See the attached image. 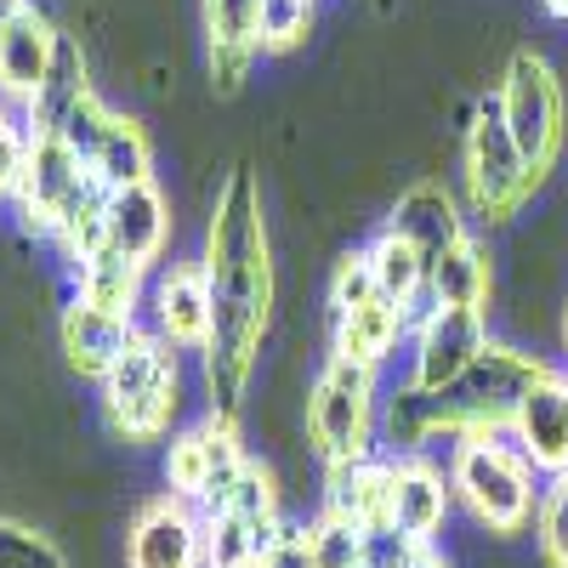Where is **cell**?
<instances>
[{"label":"cell","instance_id":"ab89813d","mask_svg":"<svg viewBox=\"0 0 568 568\" xmlns=\"http://www.w3.org/2000/svg\"><path fill=\"white\" fill-rule=\"evenodd\" d=\"M562 342H568V307H562Z\"/></svg>","mask_w":568,"mask_h":568},{"label":"cell","instance_id":"4fadbf2b","mask_svg":"<svg viewBox=\"0 0 568 568\" xmlns=\"http://www.w3.org/2000/svg\"><path fill=\"white\" fill-rule=\"evenodd\" d=\"M154 336L176 353L211 347V284L200 262H171L154 284Z\"/></svg>","mask_w":568,"mask_h":568},{"label":"cell","instance_id":"4316f807","mask_svg":"<svg viewBox=\"0 0 568 568\" xmlns=\"http://www.w3.org/2000/svg\"><path fill=\"white\" fill-rule=\"evenodd\" d=\"M211 52H262V0H200Z\"/></svg>","mask_w":568,"mask_h":568},{"label":"cell","instance_id":"74e56055","mask_svg":"<svg viewBox=\"0 0 568 568\" xmlns=\"http://www.w3.org/2000/svg\"><path fill=\"white\" fill-rule=\"evenodd\" d=\"M415 568H449V557H444V551H433V546H426V551L415 557Z\"/></svg>","mask_w":568,"mask_h":568},{"label":"cell","instance_id":"44dd1931","mask_svg":"<svg viewBox=\"0 0 568 568\" xmlns=\"http://www.w3.org/2000/svg\"><path fill=\"white\" fill-rule=\"evenodd\" d=\"M415 313L393 307V302H369L358 313H342L336 318V336H329V358H347V364H364V369H382L393 358V347L409 336Z\"/></svg>","mask_w":568,"mask_h":568},{"label":"cell","instance_id":"d6a6232c","mask_svg":"<svg viewBox=\"0 0 568 568\" xmlns=\"http://www.w3.org/2000/svg\"><path fill=\"white\" fill-rule=\"evenodd\" d=\"M307 29H313V0H262V29H256L262 52H284V45L307 40Z\"/></svg>","mask_w":568,"mask_h":568},{"label":"cell","instance_id":"ffe728a7","mask_svg":"<svg viewBox=\"0 0 568 568\" xmlns=\"http://www.w3.org/2000/svg\"><path fill=\"white\" fill-rule=\"evenodd\" d=\"M489 291H495V256H489L484 240H471V233L426 267V307H478V313H489Z\"/></svg>","mask_w":568,"mask_h":568},{"label":"cell","instance_id":"cb8c5ba5","mask_svg":"<svg viewBox=\"0 0 568 568\" xmlns=\"http://www.w3.org/2000/svg\"><path fill=\"white\" fill-rule=\"evenodd\" d=\"M136 296H142V267L125 262L120 251H103V256H91V262L80 267V296H74V302L131 318V313H136Z\"/></svg>","mask_w":568,"mask_h":568},{"label":"cell","instance_id":"2e32d148","mask_svg":"<svg viewBox=\"0 0 568 568\" xmlns=\"http://www.w3.org/2000/svg\"><path fill=\"white\" fill-rule=\"evenodd\" d=\"M165 240H171V205H165L154 176L109 194V251H120L125 262H136L149 273L165 256Z\"/></svg>","mask_w":568,"mask_h":568},{"label":"cell","instance_id":"ac0fdd59","mask_svg":"<svg viewBox=\"0 0 568 568\" xmlns=\"http://www.w3.org/2000/svg\"><path fill=\"white\" fill-rule=\"evenodd\" d=\"M393 455H369V460H347V466H324V506L329 517H342L353 529H382L393 524Z\"/></svg>","mask_w":568,"mask_h":568},{"label":"cell","instance_id":"9a60e30c","mask_svg":"<svg viewBox=\"0 0 568 568\" xmlns=\"http://www.w3.org/2000/svg\"><path fill=\"white\" fill-rule=\"evenodd\" d=\"M449 506H455V489L444 466H433L426 455H393V506H387L393 529L433 546L438 529L449 524Z\"/></svg>","mask_w":568,"mask_h":568},{"label":"cell","instance_id":"8fae6325","mask_svg":"<svg viewBox=\"0 0 568 568\" xmlns=\"http://www.w3.org/2000/svg\"><path fill=\"white\" fill-rule=\"evenodd\" d=\"M58 52H63L58 23L45 18L34 0H7V7H0V103L29 114L40 85L52 80Z\"/></svg>","mask_w":568,"mask_h":568},{"label":"cell","instance_id":"f35d334b","mask_svg":"<svg viewBox=\"0 0 568 568\" xmlns=\"http://www.w3.org/2000/svg\"><path fill=\"white\" fill-rule=\"evenodd\" d=\"M540 7H546L551 18H562V23H568V0H540Z\"/></svg>","mask_w":568,"mask_h":568},{"label":"cell","instance_id":"7402d4cb","mask_svg":"<svg viewBox=\"0 0 568 568\" xmlns=\"http://www.w3.org/2000/svg\"><path fill=\"white\" fill-rule=\"evenodd\" d=\"M364 256H369V267H375V284H382V296L393 302V307H404V313H420V302H426V262L404 233H393V227H382L375 240L364 245Z\"/></svg>","mask_w":568,"mask_h":568},{"label":"cell","instance_id":"d4e9b609","mask_svg":"<svg viewBox=\"0 0 568 568\" xmlns=\"http://www.w3.org/2000/svg\"><path fill=\"white\" fill-rule=\"evenodd\" d=\"M205 517V568H256L267 540L245 524L240 511H227V506H211L200 511Z\"/></svg>","mask_w":568,"mask_h":568},{"label":"cell","instance_id":"3957f363","mask_svg":"<svg viewBox=\"0 0 568 568\" xmlns=\"http://www.w3.org/2000/svg\"><path fill=\"white\" fill-rule=\"evenodd\" d=\"M540 471L524 460L506 433H471L455 455H449V489L455 500L471 511V524L511 540L535 524L540 506Z\"/></svg>","mask_w":568,"mask_h":568},{"label":"cell","instance_id":"e575fe53","mask_svg":"<svg viewBox=\"0 0 568 568\" xmlns=\"http://www.w3.org/2000/svg\"><path fill=\"white\" fill-rule=\"evenodd\" d=\"M420 551H426V546L409 540V535L393 529V524H382V529L364 535V568H415Z\"/></svg>","mask_w":568,"mask_h":568},{"label":"cell","instance_id":"d590c367","mask_svg":"<svg viewBox=\"0 0 568 568\" xmlns=\"http://www.w3.org/2000/svg\"><path fill=\"white\" fill-rule=\"evenodd\" d=\"M256 568H318V562H313L307 524H284V529L267 540V551H262V562H256Z\"/></svg>","mask_w":568,"mask_h":568},{"label":"cell","instance_id":"4dcf8cb0","mask_svg":"<svg viewBox=\"0 0 568 568\" xmlns=\"http://www.w3.org/2000/svg\"><path fill=\"white\" fill-rule=\"evenodd\" d=\"M307 540H313V562L318 568H364V529L342 524V517L318 511L307 524Z\"/></svg>","mask_w":568,"mask_h":568},{"label":"cell","instance_id":"f546056e","mask_svg":"<svg viewBox=\"0 0 568 568\" xmlns=\"http://www.w3.org/2000/svg\"><path fill=\"white\" fill-rule=\"evenodd\" d=\"M369 302H387V296H382V284H375L369 256H364V251H353V256H342V262H336V273H329V318L358 313V307H369Z\"/></svg>","mask_w":568,"mask_h":568},{"label":"cell","instance_id":"9c48e42d","mask_svg":"<svg viewBox=\"0 0 568 568\" xmlns=\"http://www.w3.org/2000/svg\"><path fill=\"white\" fill-rule=\"evenodd\" d=\"M245 460H251V455H245V444H240V426H233L227 415H205V420L187 426V433L171 438V449H165V484H171V495H182L187 506L211 511V506L227 500L233 484H240Z\"/></svg>","mask_w":568,"mask_h":568},{"label":"cell","instance_id":"e0dca14e","mask_svg":"<svg viewBox=\"0 0 568 568\" xmlns=\"http://www.w3.org/2000/svg\"><path fill=\"white\" fill-rule=\"evenodd\" d=\"M393 233H404V240L426 256V262H438L444 251H455L466 240V216H460V200L449 194L444 182H409L404 194L393 200V216H387Z\"/></svg>","mask_w":568,"mask_h":568},{"label":"cell","instance_id":"603a6c76","mask_svg":"<svg viewBox=\"0 0 568 568\" xmlns=\"http://www.w3.org/2000/svg\"><path fill=\"white\" fill-rule=\"evenodd\" d=\"M85 171H91V182H98V187H109V194H120V187H131V182H149V171H154L149 131H142L131 114H114L103 149L91 154Z\"/></svg>","mask_w":568,"mask_h":568},{"label":"cell","instance_id":"5bb4252c","mask_svg":"<svg viewBox=\"0 0 568 568\" xmlns=\"http://www.w3.org/2000/svg\"><path fill=\"white\" fill-rule=\"evenodd\" d=\"M506 438L524 449V460L535 471H546V478L568 471V375L562 369H551L546 382L517 404Z\"/></svg>","mask_w":568,"mask_h":568},{"label":"cell","instance_id":"836d02e7","mask_svg":"<svg viewBox=\"0 0 568 568\" xmlns=\"http://www.w3.org/2000/svg\"><path fill=\"white\" fill-rule=\"evenodd\" d=\"M23 160H29V125H23L12 109H0V200L18 194Z\"/></svg>","mask_w":568,"mask_h":568},{"label":"cell","instance_id":"f1b7e54d","mask_svg":"<svg viewBox=\"0 0 568 568\" xmlns=\"http://www.w3.org/2000/svg\"><path fill=\"white\" fill-rule=\"evenodd\" d=\"M535 546H540V562L546 568H568V471H557V478L540 489Z\"/></svg>","mask_w":568,"mask_h":568},{"label":"cell","instance_id":"ba28073f","mask_svg":"<svg viewBox=\"0 0 568 568\" xmlns=\"http://www.w3.org/2000/svg\"><path fill=\"white\" fill-rule=\"evenodd\" d=\"M489 347V313L478 307H420L409 324V387L444 398Z\"/></svg>","mask_w":568,"mask_h":568},{"label":"cell","instance_id":"6da1fadb","mask_svg":"<svg viewBox=\"0 0 568 568\" xmlns=\"http://www.w3.org/2000/svg\"><path fill=\"white\" fill-rule=\"evenodd\" d=\"M200 267L211 284V347L200 353L211 415L240 420L273 324V233H267L262 182L251 165L227 171V182L216 187Z\"/></svg>","mask_w":568,"mask_h":568},{"label":"cell","instance_id":"5b68a950","mask_svg":"<svg viewBox=\"0 0 568 568\" xmlns=\"http://www.w3.org/2000/svg\"><path fill=\"white\" fill-rule=\"evenodd\" d=\"M382 433V398H375V369L324 358V369L307 387V444L324 466H347L375 455Z\"/></svg>","mask_w":568,"mask_h":568},{"label":"cell","instance_id":"1f68e13d","mask_svg":"<svg viewBox=\"0 0 568 568\" xmlns=\"http://www.w3.org/2000/svg\"><path fill=\"white\" fill-rule=\"evenodd\" d=\"M0 568H69V557L40 529L18 524V517H0Z\"/></svg>","mask_w":568,"mask_h":568},{"label":"cell","instance_id":"277c9868","mask_svg":"<svg viewBox=\"0 0 568 568\" xmlns=\"http://www.w3.org/2000/svg\"><path fill=\"white\" fill-rule=\"evenodd\" d=\"M182 404V369H176V347H165L160 336L136 329V342L125 347V358L103 375V420L109 433L125 444H154L171 433Z\"/></svg>","mask_w":568,"mask_h":568},{"label":"cell","instance_id":"7a4b0ae2","mask_svg":"<svg viewBox=\"0 0 568 568\" xmlns=\"http://www.w3.org/2000/svg\"><path fill=\"white\" fill-rule=\"evenodd\" d=\"M551 375V364L540 353H524V347H506V342H489L478 353V364H471L460 382L438 398V420L433 433H426L420 455H433V444L444 438L449 449H460L471 433H506L517 404H524L540 382Z\"/></svg>","mask_w":568,"mask_h":568},{"label":"cell","instance_id":"60d3db41","mask_svg":"<svg viewBox=\"0 0 568 568\" xmlns=\"http://www.w3.org/2000/svg\"><path fill=\"white\" fill-rule=\"evenodd\" d=\"M0 7H7V0H0Z\"/></svg>","mask_w":568,"mask_h":568},{"label":"cell","instance_id":"8992f818","mask_svg":"<svg viewBox=\"0 0 568 568\" xmlns=\"http://www.w3.org/2000/svg\"><path fill=\"white\" fill-rule=\"evenodd\" d=\"M460 165H466V194H471V211L484 222L506 227L517 211L529 205V194L540 187V176L529 171L524 149L500 114V91L478 98V109L466 114V142H460Z\"/></svg>","mask_w":568,"mask_h":568},{"label":"cell","instance_id":"30bf717a","mask_svg":"<svg viewBox=\"0 0 568 568\" xmlns=\"http://www.w3.org/2000/svg\"><path fill=\"white\" fill-rule=\"evenodd\" d=\"M91 194V171L85 160L69 149L58 131H34L29 136V160H23V182H18V216L29 233H58L63 216Z\"/></svg>","mask_w":568,"mask_h":568},{"label":"cell","instance_id":"52a82bcc","mask_svg":"<svg viewBox=\"0 0 568 568\" xmlns=\"http://www.w3.org/2000/svg\"><path fill=\"white\" fill-rule=\"evenodd\" d=\"M500 114L524 149L529 171L546 182L551 165H557V149H562V125H568V103H562V80L551 74V63L535 52V45H517L506 58V74H500Z\"/></svg>","mask_w":568,"mask_h":568},{"label":"cell","instance_id":"7c38bea8","mask_svg":"<svg viewBox=\"0 0 568 568\" xmlns=\"http://www.w3.org/2000/svg\"><path fill=\"white\" fill-rule=\"evenodd\" d=\"M125 568H205V517L182 495H154L125 524Z\"/></svg>","mask_w":568,"mask_h":568},{"label":"cell","instance_id":"d6986e66","mask_svg":"<svg viewBox=\"0 0 568 568\" xmlns=\"http://www.w3.org/2000/svg\"><path fill=\"white\" fill-rule=\"evenodd\" d=\"M131 342H136V318L85 307V302H69L63 307V353H69V369L91 375V382H103V375L125 358Z\"/></svg>","mask_w":568,"mask_h":568},{"label":"cell","instance_id":"8d00e7d4","mask_svg":"<svg viewBox=\"0 0 568 568\" xmlns=\"http://www.w3.org/2000/svg\"><path fill=\"white\" fill-rule=\"evenodd\" d=\"M251 63H256V52H211V85L222 91V98H233V91L245 85Z\"/></svg>","mask_w":568,"mask_h":568},{"label":"cell","instance_id":"484cf974","mask_svg":"<svg viewBox=\"0 0 568 568\" xmlns=\"http://www.w3.org/2000/svg\"><path fill=\"white\" fill-rule=\"evenodd\" d=\"M227 511H240L245 524L262 535V540H273L291 517H284V500H278V484H273V471L262 466V460H245V471H240V484L227 489V500H222Z\"/></svg>","mask_w":568,"mask_h":568},{"label":"cell","instance_id":"83f0119b","mask_svg":"<svg viewBox=\"0 0 568 568\" xmlns=\"http://www.w3.org/2000/svg\"><path fill=\"white\" fill-rule=\"evenodd\" d=\"M109 125H114V109H109V103L98 98V91H80V98H74V103H69V109L58 114V125H52V131H58V136L69 142V149H74V154H80L85 165H91V154L103 149Z\"/></svg>","mask_w":568,"mask_h":568}]
</instances>
